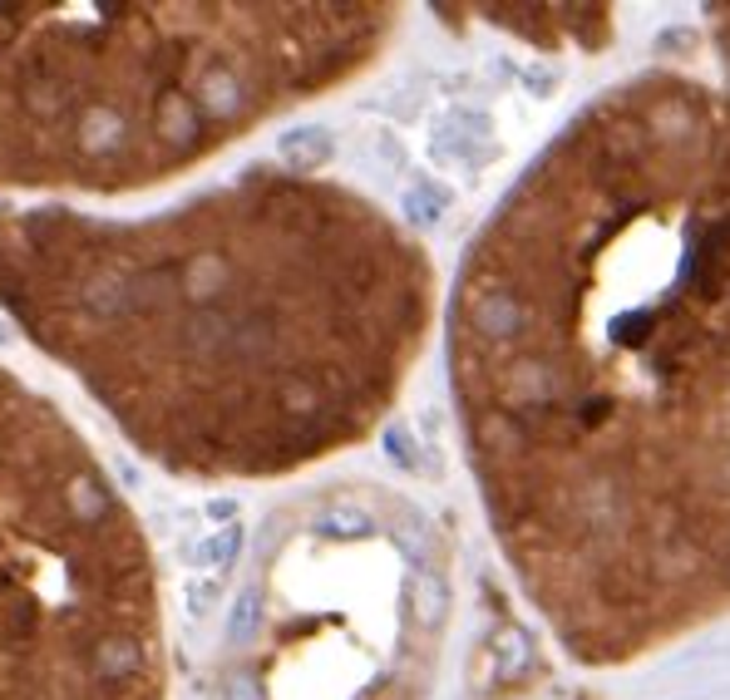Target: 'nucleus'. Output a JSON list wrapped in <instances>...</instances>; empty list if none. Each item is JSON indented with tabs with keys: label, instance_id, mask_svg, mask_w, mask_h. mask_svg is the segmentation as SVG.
Wrapping results in <instances>:
<instances>
[{
	"label": "nucleus",
	"instance_id": "f257e3e1",
	"mask_svg": "<svg viewBox=\"0 0 730 700\" xmlns=\"http://www.w3.org/2000/svg\"><path fill=\"white\" fill-rule=\"evenodd\" d=\"M430 154L435 164L444 168H464V174H479L484 164L499 158V144H494V119L474 105H454L440 114L435 134H430Z\"/></svg>",
	"mask_w": 730,
	"mask_h": 700
},
{
	"label": "nucleus",
	"instance_id": "f03ea898",
	"mask_svg": "<svg viewBox=\"0 0 730 700\" xmlns=\"http://www.w3.org/2000/svg\"><path fill=\"white\" fill-rule=\"evenodd\" d=\"M277 158L292 174H322L331 158H336V139H331V129H322V124H296V129H287L277 139Z\"/></svg>",
	"mask_w": 730,
	"mask_h": 700
},
{
	"label": "nucleus",
	"instance_id": "7ed1b4c3",
	"mask_svg": "<svg viewBox=\"0 0 730 700\" xmlns=\"http://www.w3.org/2000/svg\"><path fill=\"white\" fill-rule=\"evenodd\" d=\"M237 553H243V528L227 523L218 528V533H203V538H188V543L178 548V558L188 562L193 572H223L233 568Z\"/></svg>",
	"mask_w": 730,
	"mask_h": 700
},
{
	"label": "nucleus",
	"instance_id": "20e7f679",
	"mask_svg": "<svg viewBox=\"0 0 730 700\" xmlns=\"http://www.w3.org/2000/svg\"><path fill=\"white\" fill-rule=\"evenodd\" d=\"M405 602L420 627H440L444 612H450V588H444L440 572H415V578L405 582Z\"/></svg>",
	"mask_w": 730,
	"mask_h": 700
},
{
	"label": "nucleus",
	"instance_id": "39448f33",
	"mask_svg": "<svg viewBox=\"0 0 730 700\" xmlns=\"http://www.w3.org/2000/svg\"><path fill=\"white\" fill-rule=\"evenodd\" d=\"M489 657H494V681H519L523 671L533 666V641L523 627H499L494 647H489Z\"/></svg>",
	"mask_w": 730,
	"mask_h": 700
},
{
	"label": "nucleus",
	"instance_id": "423d86ee",
	"mask_svg": "<svg viewBox=\"0 0 730 700\" xmlns=\"http://www.w3.org/2000/svg\"><path fill=\"white\" fill-rule=\"evenodd\" d=\"M450 208H454V193L444 188L440 178H415V183L405 188V217H410V223L435 227Z\"/></svg>",
	"mask_w": 730,
	"mask_h": 700
},
{
	"label": "nucleus",
	"instance_id": "0eeeda50",
	"mask_svg": "<svg viewBox=\"0 0 730 700\" xmlns=\"http://www.w3.org/2000/svg\"><path fill=\"white\" fill-rule=\"evenodd\" d=\"M223 597H227V578L223 572H193L188 582H182V607H188V617H213L223 607Z\"/></svg>",
	"mask_w": 730,
	"mask_h": 700
},
{
	"label": "nucleus",
	"instance_id": "6e6552de",
	"mask_svg": "<svg viewBox=\"0 0 730 700\" xmlns=\"http://www.w3.org/2000/svg\"><path fill=\"white\" fill-rule=\"evenodd\" d=\"M316 533L322 538H371L375 519L361 509V503H331L322 519H316Z\"/></svg>",
	"mask_w": 730,
	"mask_h": 700
},
{
	"label": "nucleus",
	"instance_id": "1a4fd4ad",
	"mask_svg": "<svg viewBox=\"0 0 730 700\" xmlns=\"http://www.w3.org/2000/svg\"><path fill=\"white\" fill-rule=\"evenodd\" d=\"M89 666H95L105 681H119V676H134L139 671V647L124 637H105L95 651H89Z\"/></svg>",
	"mask_w": 730,
	"mask_h": 700
},
{
	"label": "nucleus",
	"instance_id": "9d476101",
	"mask_svg": "<svg viewBox=\"0 0 730 700\" xmlns=\"http://www.w3.org/2000/svg\"><path fill=\"white\" fill-rule=\"evenodd\" d=\"M257 627H262V592L243 588L233 602V612H227V641H233V647H247V641L257 637Z\"/></svg>",
	"mask_w": 730,
	"mask_h": 700
},
{
	"label": "nucleus",
	"instance_id": "9b49d317",
	"mask_svg": "<svg viewBox=\"0 0 730 700\" xmlns=\"http://www.w3.org/2000/svg\"><path fill=\"white\" fill-rule=\"evenodd\" d=\"M385 454H391L401 469H410V474H425V469H430L425 459H420L425 450L415 444V434H410L405 424H391V430H385Z\"/></svg>",
	"mask_w": 730,
	"mask_h": 700
},
{
	"label": "nucleus",
	"instance_id": "f8f14e48",
	"mask_svg": "<svg viewBox=\"0 0 730 700\" xmlns=\"http://www.w3.org/2000/svg\"><path fill=\"white\" fill-rule=\"evenodd\" d=\"M523 85L533 89V99H548L558 89V70L553 65H529V70H523Z\"/></svg>",
	"mask_w": 730,
	"mask_h": 700
},
{
	"label": "nucleus",
	"instance_id": "ddd939ff",
	"mask_svg": "<svg viewBox=\"0 0 730 700\" xmlns=\"http://www.w3.org/2000/svg\"><path fill=\"white\" fill-rule=\"evenodd\" d=\"M223 700H262V691H257V681H233Z\"/></svg>",
	"mask_w": 730,
	"mask_h": 700
},
{
	"label": "nucleus",
	"instance_id": "4468645a",
	"mask_svg": "<svg viewBox=\"0 0 730 700\" xmlns=\"http://www.w3.org/2000/svg\"><path fill=\"white\" fill-rule=\"evenodd\" d=\"M208 519H237V499H213L208 503Z\"/></svg>",
	"mask_w": 730,
	"mask_h": 700
},
{
	"label": "nucleus",
	"instance_id": "2eb2a0df",
	"mask_svg": "<svg viewBox=\"0 0 730 700\" xmlns=\"http://www.w3.org/2000/svg\"><path fill=\"white\" fill-rule=\"evenodd\" d=\"M0 341H10V326H6V316H0Z\"/></svg>",
	"mask_w": 730,
	"mask_h": 700
}]
</instances>
